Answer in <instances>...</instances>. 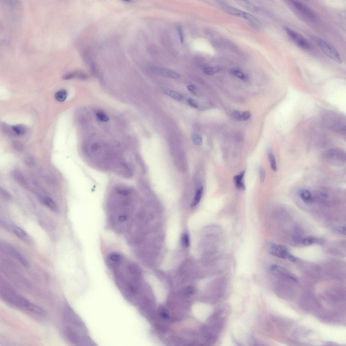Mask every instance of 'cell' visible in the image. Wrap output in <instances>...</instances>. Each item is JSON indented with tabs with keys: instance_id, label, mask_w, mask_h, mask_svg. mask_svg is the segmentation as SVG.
Wrapping results in <instances>:
<instances>
[{
	"instance_id": "obj_32",
	"label": "cell",
	"mask_w": 346,
	"mask_h": 346,
	"mask_svg": "<svg viewBox=\"0 0 346 346\" xmlns=\"http://www.w3.org/2000/svg\"><path fill=\"white\" fill-rule=\"evenodd\" d=\"M260 181L262 184L263 183L266 178V172L262 168H260L259 169Z\"/></svg>"
},
{
	"instance_id": "obj_19",
	"label": "cell",
	"mask_w": 346,
	"mask_h": 346,
	"mask_svg": "<svg viewBox=\"0 0 346 346\" xmlns=\"http://www.w3.org/2000/svg\"><path fill=\"white\" fill-rule=\"evenodd\" d=\"M203 189L202 187H200L197 190L195 199L192 205V206H195L199 203L203 195Z\"/></svg>"
},
{
	"instance_id": "obj_8",
	"label": "cell",
	"mask_w": 346,
	"mask_h": 346,
	"mask_svg": "<svg viewBox=\"0 0 346 346\" xmlns=\"http://www.w3.org/2000/svg\"><path fill=\"white\" fill-rule=\"evenodd\" d=\"M324 158L326 160L338 162H344L345 159V155L344 152L338 149L329 150L326 151Z\"/></svg>"
},
{
	"instance_id": "obj_5",
	"label": "cell",
	"mask_w": 346,
	"mask_h": 346,
	"mask_svg": "<svg viewBox=\"0 0 346 346\" xmlns=\"http://www.w3.org/2000/svg\"><path fill=\"white\" fill-rule=\"evenodd\" d=\"M312 39L326 56L336 63L339 64L342 63V61L340 54L330 44L319 37L313 36Z\"/></svg>"
},
{
	"instance_id": "obj_12",
	"label": "cell",
	"mask_w": 346,
	"mask_h": 346,
	"mask_svg": "<svg viewBox=\"0 0 346 346\" xmlns=\"http://www.w3.org/2000/svg\"><path fill=\"white\" fill-rule=\"evenodd\" d=\"M43 200L44 204L52 211L56 213L59 212V209L58 206L54 200L50 197H44Z\"/></svg>"
},
{
	"instance_id": "obj_24",
	"label": "cell",
	"mask_w": 346,
	"mask_h": 346,
	"mask_svg": "<svg viewBox=\"0 0 346 346\" xmlns=\"http://www.w3.org/2000/svg\"><path fill=\"white\" fill-rule=\"evenodd\" d=\"M12 253L16 258H17L18 261H20V262L24 266L28 267L29 266V263L27 260L21 254L19 253L18 251L13 250V251Z\"/></svg>"
},
{
	"instance_id": "obj_14",
	"label": "cell",
	"mask_w": 346,
	"mask_h": 346,
	"mask_svg": "<svg viewBox=\"0 0 346 346\" xmlns=\"http://www.w3.org/2000/svg\"><path fill=\"white\" fill-rule=\"evenodd\" d=\"M237 4L240 5L244 8L252 12H256L258 9L256 6L248 1H236Z\"/></svg>"
},
{
	"instance_id": "obj_35",
	"label": "cell",
	"mask_w": 346,
	"mask_h": 346,
	"mask_svg": "<svg viewBox=\"0 0 346 346\" xmlns=\"http://www.w3.org/2000/svg\"><path fill=\"white\" fill-rule=\"evenodd\" d=\"M25 163H26L28 166H30L34 164V160L33 158L30 157H28L26 158L25 159Z\"/></svg>"
},
{
	"instance_id": "obj_40",
	"label": "cell",
	"mask_w": 346,
	"mask_h": 346,
	"mask_svg": "<svg viewBox=\"0 0 346 346\" xmlns=\"http://www.w3.org/2000/svg\"><path fill=\"white\" fill-rule=\"evenodd\" d=\"M338 230L339 232H340L341 234L343 235H345L346 233V228L345 227H341L339 228L338 229Z\"/></svg>"
},
{
	"instance_id": "obj_28",
	"label": "cell",
	"mask_w": 346,
	"mask_h": 346,
	"mask_svg": "<svg viewBox=\"0 0 346 346\" xmlns=\"http://www.w3.org/2000/svg\"><path fill=\"white\" fill-rule=\"evenodd\" d=\"M315 242V239L312 237H307L303 239L302 241L303 244L306 246L312 245Z\"/></svg>"
},
{
	"instance_id": "obj_37",
	"label": "cell",
	"mask_w": 346,
	"mask_h": 346,
	"mask_svg": "<svg viewBox=\"0 0 346 346\" xmlns=\"http://www.w3.org/2000/svg\"><path fill=\"white\" fill-rule=\"evenodd\" d=\"M188 102L190 106H191L192 107L195 108L198 107V105H197L195 101H194V100L193 99H189L188 100Z\"/></svg>"
},
{
	"instance_id": "obj_38",
	"label": "cell",
	"mask_w": 346,
	"mask_h": 346,
	"mask_svg": "<svg viewBox=\"0 0 346 346\" xmlns=\"http://www.w3.org/2000/svg\"><path fill=\"white\" fill-rule=\"evenodd\" d=\"M242 118H243L244 121L247 120L250 118L251 116L250 113L249 112L246 111L242 113Z\"/></svg>"
},
{
	"instance_id": "obj_7",
	"label": "cell",
	"mask_w": 346,
	"mask_h": 346,
	"mask_svg": "<svg viewBox=\"0 0 346 346\" xmlns=\"http://www.w3.org/2000/svg\"><path fill=\"white\" fill-rule=\"evenodd\" d=\"M284 30L289 37L297 46L303 50H308L311 49V45L302 35L287 27H284Z\"/></svg>"
},
{
	"instance_id": "obj_41",
	"label": "cell",
	"mask_w": 346,
	"mask_h": 346,
	"mask_svg": "<svg viewBox=\"0 0 346 346\" xmlns=\"http://www.w3.org/2000/svg\"><path fill=\"white\" fill-rule=\"evenodd\" d=\"M287 258H288L290 261L292 262H295L296 260V258L295 256H294L293 255L290 254L288 255V256Z\"/></svg>"
},
{
	"instance_id": "obj_42",
	"label": "cell",
	"mask_w": 346,
	"mask_h": 346,
	"mask_svg": "<svg viewBox=\"0 0 346 346\" xmlns=\"http://www.w3.org/2000/svg\"><path fill=\"white\" fill-rule=\"evenodd\" d=\"M187 89L190 91H194L195 89V87L193 86L190 85L187 87Z\"/></svg>"
},
{
	"instance_id": "obj_34",
	"label": "cell",
	"mask_w": 346,
	"mask_h": 346,
	"mask_svg": "<svg viewBox=\"0 0 346 346\" xmlns=\"http://www.w3.org/2000/svg\"><path fill=\"white\" fill-rule=\"evenodd\" d=\"M177 30L179 34L181 43H183L184 40V37L182 28L180 26L179 27H178Z\"/></svg>"
},
{
	"instance_id": "obj_20",
	"label": "cell",
	"mask_w": 346,
	"mask_h": 346,
	"mask_svg": "<svg viewBox=\"0 0 346 346\" xmlns=\"http://www.w3.org/2000/svg\"><path fill=\"white\" fill-rule=\"evenodd\" d=\"M13 176L14 179L16 180H17V182L19 183H20L22 185L24 186H27V182L26 181L24 177L18 171H14V172L13 173Z\"/></svg>"
},
{
	"instance_id": "obj_27",
	"label": "cell",
	"mask_w": 346,
	"mask_h": 346,
	"mask_svg": "<svg viewBox=\"0 0 346 346\" xmlns=\"http://www.w3.org/2000/svg\"><path fill=\"white\" fill-rule=\"evenodd\" d=\"M245 174V171H242L240 174L235 176L233 178V181L235 184L243 182L242 179Z\"/></svg>"
},
{
	"instance_id": "obj_39",
	"label": "cell",
	"mask_w": 346,
	"mask_h": 346,
	"mask_svg": "<svg viewBox=\"0 0 346 346\" xmlns=\"http://www.w3.org/2000/svg\"><path fill=\"white\" fill-rule=\"evenodd\" d=\"M13 147L16 150L19 151H21L23 148L22 145L20 143L17 142H15L14 143Z\"/></svg>"
},
{
	"instance_id": "obj_22",
	"label": "cell",
	"mask_w": 346,
	"mask_h": 346,
	"mask_svg": "<svg viewBox=\"0 0 346 346\" xmlns=\"http://www.w3.org/2000/svg\"><path fill=\"white\" fill-rule=\"evenodd\" d=\"M270 270L274 273H278L284 275V276L287 274L286 270L284 268L278 265L273 264L270 267Z\"/></svg>"
},
{
	"instance_id": "obj_10",
	"label": "cell",
	"mask_w": 346,
	"mask_h": 346,
	"mask_svg": "<svg viewBox=\"0 0 346 346\" xmlns=\"http://www.w3.org/2000/svg\"><path fill=\"white\" fill-rule=\"evenodd\" d=\"M270 252L273 256L283 259L287 258L289 254L287 248L282 245L272 244L270 247Z\"/></svg>"
},
{
	"instance_id": "obj_2",
	"label": "cell",
	"mask_w": 346,
	"mask_h": 346,
	"mask_svg": "<svg viewBox=\"0 0 346 346\" xmlns=\"http://www.w3.org/2000/svg\"><path fill=\"white\" fill-rule=\"evenodd\" d=\"M63 332L66 340L70 343L76 345L85 344L84 339L89 338L88 332L82 320L68 305L64 310Z\"/></svg>"
},
{
	"instance_id": "obj_25",
	"label": "cell",
	"mask_w": 346,
	"mask_h": 346,
	"mask_svg": "<svg viewBox=\"0 0 346 346\" xmlns=\"http://www.w3.org/2000/svg\"><path fill=\"white\" fill-rule=\"evenodd\" d=\"M221 70V69L218 67H208L203 69V72L206 75L212 76L219 72Z\"/></svg>"
},
{
	"instance_id": "obj_31",
	"label": "cell",
	"mask_w": 346,
	"mask_h": 346,
	"mask_svg": "<svg viewBox=\"0 0 346 346\" xmlns=\"http://www.w3.org/2000/svg\"><path fill=\"white\" fill-rule=\"evenodd\" d=\"M233 115L234 118L238 121H244L242 118V113L237 110H235L233 112Z\"/></svg>"
},
{
	"instance_id": "obj_23",
	"label": "cell",
	"mask_w": 346,
	"mask_h": 346,
	"mask_svg": "<svg viewBox=\"0 0 346 346\" xmlns=\"http://www.w3.org/2000/svg\"><path fill=\"white\" fill-rule=\"evenodd\" d=\"M67 96V92L66 90H61L57 92L55 95V97L57 101L59 102H63L66 100Z\"/></svg>"
},
{
	"instance_id": "obj_15",
	"label": "cell",
	"mask_w": 346,
	"mask_h": 346,
	"mask_svg": "<svg viewBox=\"0 0 346 346\" xmlns=\"http://www.w3.org/2000/svg\"><path fill=\"white\" fill-rule=\"evenodd\" d=\"M163 91L168 95L178 101H181L183 98L181 95L177 92L169 89L163 88Z\"/></svg>"
},
{
	"instance_id": "obj_18",
	"label": "cell",
	"mask_w": 346,
	"mask_h": 346,
	"mask_svg": "<svg viewBox=\"0 0 346 346\" xmlns=\"http://www.w3.org/2000/svg\"><path fill=\"white\" fill-rule=\"evenodd\" d=\"M13 127L16 135L20 136L25 135L27 131V128L23 125H19Z\"/></svg>"
},
{
	"instance_id": "obj_43",
	"label": "cell",
	"mask_w": 346,
	"mask_h": 346,
	"mask_svg": "<svg viewBox=\"0 0 346 346\" xmlns=\"http://www.w3.org/2000/svg\"><path fill=\"white\" fill-rule=\"evenodd\" d=\"M161 316L162 317L166 319H168L169 318V316L167 314L166 312H162L161 313Z\"/></svg>"
},
{
	"instance_id": "obj_26",
	"label": "cell",
	"mask_w": 346,
	"mask_h": 346,
	"mask_svg": "<svg viewBox=\"0 0 346 346\" xmlns=\"http://www.w3.org/2000/svg\"><path fill=\"white\" fill-rule=\"evenodd\" d=\"M97 117L101 121L103 122H107L109 121V118L108 116L104 113L102 112H99L97 113Z\"/></svg>"
},
{
	"instance_id": "obj_33",
	"label": "cell",
	"mask_w": 346,
	"mask_h": 346,
	"mask_svg": "<svg viewBox=\"0 0 346 346\" xmlns=\"http://www.w3.org/2000/svg\"><path fill=\"white\" fill-rule=\"evenodd\" d=\"M1 195L3 198L8 199L11 198L10 195L4 189L1 188Z\"/></svg>"
},
{
	"instance_id": "obj_29",
	"label": "cell",
	"mask_w": 346,
	"mask_h": 346,
	"mask_svg": "<svg viewBox=\"0 0 346 346\" xmlns=\"http://www.w3.org/2000/svg\"><path fill=\"white\" fill-rule=\"evenodd\" d=\"M181 242L183 246L188 247L189 245V239L188 235L184 234L182 236Z\"/></svg>"
},
{
	"instance_id": "obj_30",
	"label": "cell",
	"mask_w": 346,
	"mask_h": 346,
	"mask_svg": "<svg viewBox=\"0 0 346 346\" xmlns=\"http://www.w3.org/2000/svg\"><path fill=\"white\" fill-rule=\"evenodd\" d=\"M194 143L196 145H200L202 143V139L199 135L194 134L192 135Z\"/></svg>"
},
{
	"instance_id": "obj_11",
	"label": "cell",
	"mask_w": 346,
	"mask_h": 346,
	"mask_svg": "<svg viewBox=\"0 0 346 346\" xmlns=\"http://www.w3.org/2000/svg\"><path fill=\"white\" fill-rule=\"evenodd\" d=\"M298 195L303 202L307 203H311L314 201V199L312 193L306 189H300L299 191Z\"/></svg>"
},
{
	"instance_id": "obj_44",
	"label": "cell",
	"mask_w": 346,
	"mask_h": 346,
	"mask_svg": "<svg viewBox=\"0 0 346 346\" xmlns=\"http://www.w3.org/2000/svg\"><path fill=\"white\" fill-rule=\"evenodd\" d=\"M193 290L192 288L191 287H189L186 290V293L188 294L192 293L193 292Z\"/></svg>"
},
{
	"instance_id": "obj_21",
	"label": "cell",
	"mask_w": 346,
	"mask_h": 346,
	"mask_svg": "<svg viewBox=\"0 0 346 346\" xmlns=\"http://www.w3.org/2000/svg\"><path fill=\"white\" fill-rule=\"evenodd\" d=\"M231 73L233 75L237 77L241 80H246L248 79V77L246 74L238 69H233L231 70Z\"/></svg>"
},
{
	"instance_id": "obj_9",
	"label": "cell",
	"mask_w": 346,
	"mask_h": 346,
	"mask_svg": "<svg viewBox=\"0 0 346 346\" xmlns=\"http://www.w3.org/2000/svg\"><path fill=\"white\" fill-rule=\"evenodd\" d=\"M218 4L220 7L228 14L232 15L238 16L245 19L248 13L244 12L236 8L223 1H219Z\"/></svg>"
},
{
	"instance_id": "obj_4",
	"label": "cell",
	"mask_w": 346,
	"mask_h": 346,
	"mask_svg": "<svg viewBox=\"0 0 346 346\" xmlns=\"http://www.w3.org/2000/svg\"><path fill=\"white\" fill-rule=\"evenodd\" d=\"M323 115V121L329 129L335 132H345V121L343 117L333 112H326Z\"/></svg>"
},
{
	"instance_id": "obj_1",
	"label": "cell",
	"mask_w": 346,
	"mask_h": 346,
	"mask_svg": "<svg viewBox=\"0 0 346 346\" xmlns=\"http://www.w3.org/2000/svg\"><path fill=\"white\" fill-rule=\"evenodd\" d=\"M137 194L128 184L113 180L109 183L105 195L106 208L109 224L118 233L128 232Z\"/></svg>"
},
{
	"instance_id": "obj_16",
	"label": "cell",
	"mask_w": 346,
	"mask_h": 346,
	"mask_svg": "<svg viewBox=\"0 0 346 346\" xmlns=\"http://www.w3.org/2000/svg\"><path fill=\"white\" fill-rule=\"evenodd\" d=\"M14 232L19 238L24 241L28 240V236L27 233L20 228L16 226L14 228Z\"/></svg>"
},
{
	"instance_id": "obj_6",
	"label": "cell",
	"mask_w": 346,
	"mask_h": 346,
	"mask_svg": "<svg viewBox=\"0 0 346 346\" xmlns=\"http://www.w3.org/2000/svg\"><path fill=\"white\" fill-rule=\"evenodd\" d=\"M292 7L303 17L310 20H314L317 18L315 13L309 6L299 1H289Z\"/></svg>"
},
{
	"instance_id": "obj_13",
	"label": "cell",
	"mask_w": 346,
	"mask_h": 346,
	"mask_svg": "<svg viewBox=\"0 0 346 346\" xmlns=\"http://www.w3.org/2000/svg\"><path fill=\"white\" fill-rule=\"evenodd\" d=\"M158 73L162 76L169 77L172 79H179L181 77L179 73L168 69H160L158 70Z\"/></svg>"
},
{
	"instance_id": "obj_3",
	"label": "cell",
	"mask_w": 346,
	"mask_h": 346,
	"mask_svg": "<svg viewBox=\"0 0 346 346\" xmlns=\"http://www.w3.org/2000/svg\"><path fill=\"white\" fill-rule=\"evenodd\" d=\"M0 289L1 298L8 305L26 310L38 315H44V311L40 307L31 303L25 297L19 295L6 283H1Z\"/></svg>"
},
{
	"instance_id": "obj_36",
	"label": "cell",
	"mask_w": 346,
	"mask_h": 346,
	"mask_svg": "<svg viewBox=\"0 0 346 346\" xmlns=\"http://www.w3.org/2000/svg\"><path fill=\"white\" fill-rule=\"evenodd\" d=\"M235 184L236 187L239 190H245L246 189L245 186L243 182Z\"/></svg>"
},
{
	"instance_id": "obj_17",
	"label": "cell",
	"mask_w": 346,
	"mask_h": 346,
	"mask_svg": "<svg viewBox=\"0 0 346 346\" xmlns=\"http://www.w3.org/2000/svg\"><path fill=\"white\" fill-rule=\"evenodd\" d=\"M268 155L271 169L274 171H276L277 169L276 160L272 151L270 149H268Z\"/></svg>"
}]
</instances>
